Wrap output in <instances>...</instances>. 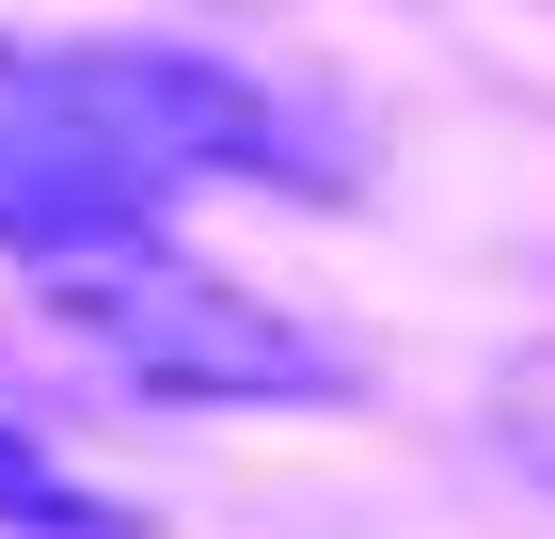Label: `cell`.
Wrapping results in <instances>:
<instances>
[{
  "label": "cell",
  "instance_id": "6da1fadb",
  "mask_svg": "<svg viewBox=\"0 0 555 539\" xmlns=\"http://www.w3.org/2000/svg\"><path fill=\"white\" fill-rule=\"evenodd\" d=\"M48 286V318L80 333L112 381H143V397H207V413H286V397H334L349 381V349L334 333H301V318H270L255 286H222L207 254H175L159 222L143 239H95V254H64V270H33Z\"/></svg>",
  "mask_w": 555,
  "mask_h": 539
},
{
  "label": "cell",
  "instance_id": "7a4b0ae2",
  "mask_svg": "<svg viewBox=\"0 0 555 539\" xmlns=\"http://www.w3.org/2000/svg\"><path fill=\"white\" fill-rule=\"evenodd\" d=\"M33 80L64 95V112L112 143V159L143 175V191H175V175H255V191H349V143L318 112H301L286 80H255V64H222V48H33Z\"/></svg>",
  "mask_w": 555,
  "mask_h": 539
},
{
  "label": "cell",
  "instance_id": "3957f363",
  "mask_svg": "<svg viewBox=\"0 0 555 539\" xmlns=\"http://www.w3.org/2000/svg\"><path fill=\"white\" fill-rule=\"evenodd\" d=\"M143 222H159V191H143V175H128L80 112H64V95L33 80V48H0V254L64 270V254L143 239Z\"/></svg>",
  "mask_w": 555,
  "mask_h": 539
},
{
  "label": "cell",
  "instance_id": "277c9868",
  "mask_svg": "<svg viewBox=\"0 0 555 539\" xmlns=\"http://www.w3.org/2000/svg\"><path fill=\"white\" fill-rule=\"evenodd\" d=\"M0 539H128V508H112V492H80V476H64L33 428L0 413Z\"/></svg>",
  "mask_w": 555,
  "mask_h": 539
},
{
  "label": "cell",
  "instance_id": "5b68a950",
  "mask_svg": "<svg viewBox=\"0 0 555 539\" xmlns=\"http://www.w3.org/2000/svg\"><path fill=\"white\" fill-rule=\"evenodd\" d=\"M492 445H508L524 476H540V492H555V333H540V349H508V365H492Z\"/></svg>",
  "mask_w": 555,
  "mask_h": 539
}]
</instances>
